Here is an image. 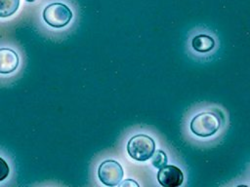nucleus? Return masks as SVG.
I'll use <instances>...</instances> for the list:
<instances>
[{
	"mask_svg": "<svg viewBox=\"0 0 250 187\" xmlns=\"http://www.w3.org/2000/svg\"><path fill=\"white\" fill-rule=\"evenodd\" d=\"M9 173H10V168L8 164L4 159L0 157V181H3L4 179H6Z\"/></svg>",
	"mask_w": 250,
	"mask_h": 187,
	"instance_id": "obj_10",
	"label": "nucleus"
},
{
	"mask_svg": "<svg viewBox=\"0 0 250 187\" xmlns=\"http://www.w3.org/2000/svg\"><path fill=\"white\" fill-rule=\"evenodd\" d=\"M123 168L121 165L114 160L104 161L98 168V176L100 181L106 186H116L123 178Z\"/></svg>",
	"mask_w": 250,
	"mask_h": 187,
	"instance_id": "obj_4",
	"label": "nucleus"
},
{
	"mask_svg": "<svg viewBox=\"0 0 250 187\" xmlns=\"http://www.w3.org/2000/svg\"><path fill=\"white\" fill-rule=\"evenodd\" d=\"M157 180L163 187H178L184 181L183 171L176 166L165 165L157 172Z\"/></svg>",
	"mask_w": 250,
	"mask_h": 187,
	"instance_id": "obj_5",
	"label": "nucleus"
},
{
	"mask_svg": "<svg viewBox=\"0 0 250 187\" xmlns=\"http://www.w3.org/2000/svg\"><path fill=\"white\" fill-rule=\"evenodd\" d=\"M191 47L197 53H208L214 49L215 40L209 35L198 34L192 38Z\"/></svg>",
	"mask_w": 250,
	"mask_h": 187,
	"instance_id": "obj_7",
	"label": "nucleus"
},
{
	"mask_svg": "<svg viewBox=\"0 0 250 187\" xmlns=\"http://www.w3.org/2000/svg\"><path fill=\"white\" fill-rule=\"evenodd\" d=\"M151 159V164L154 168H160L167 165V155L163 150H157L154 151Z\"/></svg>",
	"mask_w": 250,
	"mask_h": 187,
	"instance_id": "obj_9",
	"label": "nucleus"
},
{
	"mask_svg": "<svg viewBox=\"0 0 250 187\" xmlns=\"http://www.w3.org/2000/svg\"><path fill=\"white\" fill-rule=\"evenodd\" d=\"M155 151V142L149 135L139 133L132 136L127 143V153L135 161L146 162Z\"/></svg>",
	"mask_w": 250,
	"mask_h": 187,
	"instance_id": "obj_2",
	"label": "nucleus"
},
{
	"mask_svg": "<svg viewBox=\"0 0 250 187\" xmlns=\"http://www.w3.org/2000/svg\"><path fill=\"white\" fill-rule=\"evenodd\" d=\"M45 22L55 28H61L69 23L72 19L71 10L62 3H52L43 10Z\"/></svg>",
	"mask_w": 250,
	"mask_h": 187,
	"instance_id": "obj_3",
	"label": "nucleus"
},
{
	"mask_svg": "<svg viewBox=\"0 0 250 187\" xmlns=\"http://www.w3.org/2000/svg\"><path fill=\"white\" fill-rule=\"evenodd\" d=\"M120 184V186H127V185H129V186H135V187H138L139 186V184L136 182V181H134L133 179H126L125 181H123V182H121V183H119Z\"/></svg>",
	"mask_w": 250,
	"mask_h": 187,
	"instance_id": "obj_11",
	"label": "nucleus"
},
{
	"mask_svg": "<svg viewBox=\"0 0 250 187\" xmlns=\"http://www.w3.org/2000/svg\"><path fill=\"white\" fill-rule=\"evenodd\" d=\"M222 126V119L214 111H204L195 115L189 124L191 132L202 138L214 135Z\"/></svg>",
	"mask_w": 250,
	"mask_h": 187,
	"instance_id": "obj_1",
	"label": "nucleus"
},
{
	"mask_svg": "<svg viewBox=\"0 0 250 187\" xmlns=\"http://www.w3.org/2000/svg\"><path fill=\"white\" fill-rule=\"evenodd\" d=\"M19 65L18 54L8 48L0 49V73L9 74L14 72Z\"/></svg>",
	"mask_w": 250,
	"mask_h": 187,
	"instance_id": "obj_6",
	"label": "nucleus"
},
{
	"mask_svg": "<svg viewBox=\"0 0 250 187\" xmlns=\"http://www.w3.org/2000/svg\"><path fill=\"white\" fill-rule=\"evenodd\" d=\"M25 1H26V2H34L35 0H25Z\"/></svg>",
	"mask_w": 250,
	"mask_h": 187,
	"instance_id": "obj_12",
	"label": "nucleus"
},
{
	"mask_svg": "<svg viewBox=\"0 0 250 187\" xmlns=\"http://www.w3.org/2000/svg\"><path fill=\"white\" fill-rule=\"evenodd\" d=\"M20 6V0H0V18H8L15 14Z\"/></svg>",
	"mask_w": 250,
	"mask_h": 187,
	"instance_id": "obj_8",
	"label": "nucleus"
}]
</instances>
